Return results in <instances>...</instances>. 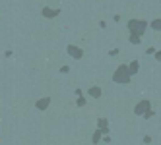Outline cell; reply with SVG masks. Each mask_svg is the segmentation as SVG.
<instances>
[{
    "label": "cell",
    "mask_w": 161,
    "mask_h": 145,
    "mask_svg": "<svg viewBox=\"0 0 161 145\" xmlns=\"http://www.w3.org/2000/svg\"><path fill=\"white\" fill-rule=\"evenodd\" d=\"M149 27V23L147 21H144V19H136V18H132V19H128V31H130V35H144L146 33V29Z\"/></svg>",
    "instance_id": "cell-1"
},
{
    "label": "cell",
    "mask_w": 161,
    "mask_h": 145,
    "mask_svg": "<svg viewBox=\"0 0 161 145\" xmlns=\"http://www.w3.org/2000/svg\"><path fill=\"white\" fill-rule=\"evenodd\" d=\"M130 77H132V74L128 70V64H120L113 74V80L117 83H130Z\"/></svg>",
    "instance_id": "cell-2"
},
{
    "label": "cell",
    "mask_w": 161,
    "mask_h": 145,
    "mask_svg": "<svg viewBox=\"0 0 161 145\" xmlns=\"http://www.w3.org/2000/svg\"><path fill=\"white\" fill-rule=\"evenodd\" d=\"M66 52H68V56H72L74 60L84 58V49L76 47V44H68V47H66Z\"/></svg>",
    "instance_id": "cell-3"
},
{
    "label": "cell",
    "mask_w": 161,
    "mask_h": 145,
    "mask_svg": "<svg viewBox=\"0 0 161 145\" xmlns=\"http://www.w3.org/2000/svg\"><path fill=\"white\" fill-rule=\"evenodd\" d=\"M147 110H152V103H149V101H140V103L136 105L134 112H136L138 116H144V114L147 112Z\"/></svg>",
    "instance_id": "cell-4"
},
{
    "label": "cell",
    "mask_w": 161,
    "mask_h": 145,
    "mask_svg": "<svg viewBox=\"0 0 161 145\" xmlns=\"http://www.w3.org/2000/svg\"><path fill=\"white\" fill-rule=\"evenodd\" d=\"M41 14L47 18V19H53V18H56V16L60 14V10H58V8H54V10H53V8H49V6H45V8L41 10Z\"/></svg>",
    "instance_id": "cell-5"
},
{
    "label": "cell",
    "mask_w": 161,
    "mask_h": 145,
    "mask_svg": "<svg viewBox=\"0 0 161 145\" xmlns=\"http://www.w3.org/2000/svg\"><path fill=\"white\" fill-rule=\"evenodd\" d=\"M49 105H51V97H43V99H39V101H37V108L39 110H47L49 108Z\"/></svg>",
    "instance_id": "cell-6"
},
{
    "label": "cell",
    "mask_w": 161,
    "mask_h": 145,
    "mask_svg": "<svg viewBox=\"0 0 161 145\" xmlns=\"http://www.w3.org/2000/svg\"><path fill=\"white\" fill-rule=\"evenodd\" d=\"M87 93H89V97H91V99H99V97L103 95V91H101V87H99V85L89 87V91H87Z\"/></svg>",
    "instance_id": "cell-7"
},
{
    "label": "cell",
    "mask_w": 161,
    "mask_h": 145,
    "mask_svg": "<svg viewBox=\"0 0 161 145\" xmlns=\"http://www.w3.org/2000/svg\"><path fill=\"white\" fill-rule=\"evenodd\" d=\"M97 130H99L101 133H109V128H107V120H105V118H99V120H97Z\"/></svg>",
    "instance_id": "cell-8"
},
{
    "label": "cell",
    "mask_w": 161,
    "mask_h": 145,
    "mask_svg": "<svg viewBox=\"0 0 161 145\" xmlns=\"http://www.w3.org/2000/svg\"><path fill=\"white\" fill-rule=\"evenodd\" d=\"M128 70H130V74H132V75H136V74H138V70H140V64H138V60H132V62L128 64Z\"/></svg>",
    "instance_id": "cell-9"
},
{
    "label": "cell",
    "mask_w": 161,
    "mask_h": 145,
    "mask_svg": "<svg viewBox=\"0 0 161 145\" xmlns=\"http://www.w3.org/2000/svg\"><path fill=\"white\" fill-rule=\"evenodd\" d=\"M149 27H152L153 31H161V19H153L152 23H149Z\"/></svg>",
    "instance_id": "cell-10"
},
{
    "label": "cell",
    "mask_w": 161,
    "mask_h": 145,
    "mask_svg": "<svg viewBox=\"0 0 161 145\" xmlns=\"http://www.w3.org/2000/svg\"><path fill=\"white\" fill-rule=\"evenodd\" d=\"M130 43H132V44H140V43H142V39L138 37V35H130Z\"/></svg>",
    "instance_id": "cell-11"
},
{
    "label": "cell",
    "mask_w": 161,
    "mask_h": 145,
    "mask_svg": "<svg viewBox=\"0 0 161 145\" xmlns=\"http://www.w3.org/2000/svg\"><path fill=\"white\" fill-rule=\"evenodd\" d=\"M101 136H103V133H101V132L97 130V132L93 133V139H91V141H93V143H99V139H101Z\"/></svg>",
    "instance_id": "cell-12"
},
{
    "label": "cell",
    "mask_w": 161,
    "mask_h": 145,
    "mask_svg": "<svg viewBox=\"0 0 161 145\" xmlns=\"http://www.w3.org/2000/svg\"><path fill=\"white\" fill-rule=\"evenodd\" d=\"M86 103H87V101H86L84 97H78V101H76V105H78V106H86Z\"/></svg>",
    "instance_id": "cell-13"
},
{
    "label": "cell",
    "mask_w": 161,
    "mask_h": 145,
    "mask_svg": "<svg viewBox=\"0 0 161 145\" xmlns=\"http://www.w3.org/2000/svg\"><path fill=\"white\" fill-rule=\"evenodd\" d=\"M68 72H70V68H68V66H62V68H60V74H68Z\"/></svg>",
    "instance_id": "cell-14"
},
{
    "label": "cell",
    "mask_w": 161,
    "mask_h": 145,
    "mask_svg": "<svg viewBox=\"0 0 161 145\" xmlns=\"http://www.w3.org/2000/svg\"><path fill=\"white\" fill-rule=\"evenodd\" d=\"M117 54H119V50H117V49H114V50H109V56H117Z\"/></svg>",
    "instance_id": "cell-15"
},
{
    "label": "cell",
    "mask_w": 161,
    "mask_h": 145,
    "mask_svg": "<svg viewBox=\"0 0 161 145\" xmlns=\"http://www.w3.org/2000/svg\"><path fill=\"white\" fill-rule=\"evenodd\" d=\"M146 52H147V54H155V49H153V47H149V49H147Z\"/></svg>",
    "instance_id": "cell-16"
},
{
    "label": "cell",
    "mask_w": 161,
    "mask_h": 145,
    "mask_svg": "<svg viewBox=\"0 0 161 145\" xmlns=\"http://www.w3.org/2000/svg\"><path fill=\"white\" fill-rule=\"evenodd\" d=\"M155 58H157V60L161 62V50H155Z\"/></svg>",
    "instance_id": "cell-17"
}]
</instances>
